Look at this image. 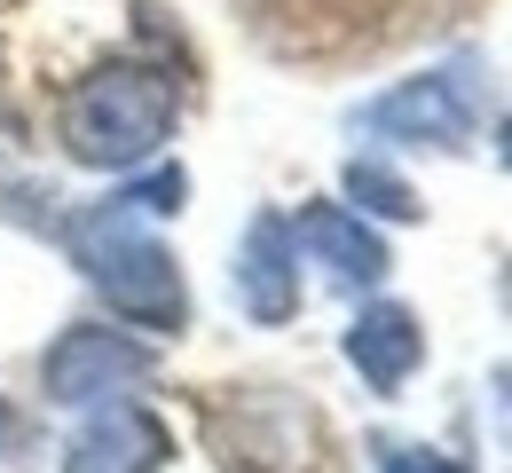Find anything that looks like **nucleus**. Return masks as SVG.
Instances as JSON below:
<instances>
[{
	"label": "nucleus",
	"mask_w": 512,
	"mask_h": 473,
	"mask_svg": "<svg viewBox=\"0 0 512 473\" xmlns=\"http://www.w3.org/2000/svg\"><path fill=\"white\" fill-rule=\"evenodd\" d=\"M71 261L79 276L111 300V316H127L142 332H182L190 324V284H182V261L150 237V213L119 190V198L87 205L71 221Z\"/></svg>",
	"instance_id": "obj_1"
},
{
	"label": "nucleus",
	"mask_w": 512,
	"mask_h": 473,
	"mask_svg": "<svg viewBox=\"0 0 512 473\" xmlns=\"http://www.w3.org/2000/svg\"><path fill=\"white\" fill-rule=\"evenodd\" d=\"M292 245H300L339 292H371L386 276V237L363 213H347V205H308V213L292 221Z\"/></svg>",
	"instance_id": "obj_7"
},
{
	"label": "nucleus",
	"mask_w": 512,
	"mask_h": 473,
	"mask_svg": "<svg viewBox=\"0 0 512 473\" xmlns=\"http://www.w3.org/2000/svg\"><path fill=\"white\" fill-rule=\"evenodd\" d=\"M166 466V426L142 403H103L71 434L64 473H158Z\"/></svg>",
	"instance_id": "obj_6"
},
{
	"label": "nucleus",
	"mask_w": 512,
	"mask_h": 473,
	"mask_svg": "<svg viewBox=\"0 0 512 473\" xmlns=\"http://www.w3.org/2000/svg\"><path fill=\"white\" fill-rule=\"evenodd\" d=\"M174 135V87L150 64H103L71 87L64 103V150L95 174H134Z\"/></svg>",
	"instance_id": "obj_2"
},
{
	"label": "nucleus",
	"mask_w": 512,
	"mask_h": 473,
	"mask_svg": "<svg viewBox=\"0 0 512 473\" xmlns=\"http://www.w3.org/2000/svg\"><path fill=\"white\" fill-rule=\"evenodd\" d=\"M229 276H237V300H245L253 324H292L300 316V245H292V221L284 213H253Z\"/></svg>",
	"instance_id": "obj_5"
},
{
	"label": "nucleus",
	"mask_w": 512,
	"mask_h": 473,
	"mask_svg": "<svg viewBox=\"0 0 512 473\" xmlns=\"http://www.w3.org/2000/svg\"><path fill=\"white\" fill-rule=\"evenodd\" d=\"M489 403H497V434H505V450H512V363L489 371Z\"/></svg>",
	"instance_id": "obj_11"
},
{
	"label": "nucleus",
	"mask_w": 512,
	"mask_h": 473,
	"mask_svg": "<svg viewBox=\"0 0 512 473\" xmlns=\"http://www.w3.org/2000/svg\"><path fill=\"white\" fill-rule=\"evenodd\" d=\"M339 190H347V205H363V213H379V221H418V213H426L418 190H410L394 166H379V158H347Z\"/></svg>",
	"instance_id": "obj_9"
},
{
	"label": "nucleus",
	"mask_w": 512,
	"mask_h": 473,
	"mask_svg": "<svg viewBox=\"0 0 512 473\" xmlns=\"http://www.w3.org/2000/svg\"><path fill=\"white\" fill-rule=\"evenodd\" d=\"M355 127L379 135V142H410V150H442V158H457L465 142L481 135V79H473V64L418 71V79L371 95V103L355 111Z\"/></svg>",
	"instance_id": "obj_3"
},
{
	"label": "nucleus",
	"mask_w": 512,
	"mask_h": 473,
	"mask_svg": "<svg viewBox=\"0 0 512 473\" xmlns=\"http://www.w3.org/2000/svg\"><path fill=\"white\" fill-rule=\"evenodd\" d=\"M379 473H465L457 458H434V450H386Z\"/></svg>",
	"instance_id": "obj_10"
},
{
	"label": "nucleus",
	"mask_w": 512,
	"mask_h": 473,
	"mask_svg": "<svg viewBox=\"0 0 512 473\" xmlns=\"http://www.w3.org/2000/svg\"><path fill=\"white\" fill-rule=\"evenodd\" d=\"M16 434H24V426H16V410L0 403V458H8V450H16Z\"/></svg>",
	"instance_id": "obj_12"
},
{
	"label": "nucleus",
	"mask_w": 512,
	"mask_h": 473,
	"mask_svg": "<svg viewBox=\"0 0 512 473\" xmlns=\"http://www.w3.org/2000/svg\"><path fill=\"white\" fill-rule=\"evenodd\" d=\"M142 379H150V347L111 332V324H71L48 347V363H40L48 403H64V410H103V403H119L127 387H142Z\"/></svg>",
	"instance_id": "obj_4"
},
{
	"label": "nucleus",
	"mask_w": 512,
	"mask_h": 473,
	"mask_svg": "<svg viewBox=\"0 0 512 473\" xmlns=\"http://www.w3.org/2000/svg\"><path fill=\"white\" fill-rule=\"evenodd\" d=\"M347 363L363 371L371 395H402L410 371L426 363V332H418V316H410L402 300H371V308L347 324Z\"/></svg>",
	"instance_id": "obj_8"
},
{
	"label": "nucleus",
	"mask_w": 512,
	"mask_h": 473,
	"mask_svg": "<svg viewBox=\"0 0 512 473\" xmlns=\"http://www.w3.org/2000/svg\"><path fill=\"white\" fill-rule=\"evenodd\" d=\"M497 150H505V166H512V119H505V135H497Z\"/></svg>",
	"instance_id": "obj_13"
}]
</instances>
